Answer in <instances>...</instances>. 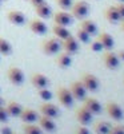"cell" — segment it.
Instances as JSON below:
<instances>
[{
	"mask_svg": "<svg viewBox=\"0 0 124 134\" xmlns=\"http://www.w3.org/2000/svg\"><path fill=\"white\" fill-rule=\"evenodd\" d=\"M41 50L46 55H58L61 50V40L58 38H51L41 43Z\"/></svg>",
	"mask_w": 124,
	"mask_h": 134,
	"instance_id": "cell-1",
	"label": "cell"
},
{
	"mask_svg": "<svg viewBox=\"0 0 124 134\" xmlns=\"http://www.w3.org/2000/svg\"><path fill=\"white\" fill-rule=\"evenodd\" d=\"M71 14L75 19L83 20L87 18V15L89 14V4L84 0H79V2L73 3L71 7Z\"/></svg>",
	"mask_w": 124,
	"mask_h": 134,
	"instance_id": "cell-2",
	"label": "cell"
},
{
	"mask_svg": "<svg viewBox=\"0 0 124 134\" xmlns=\"http://www.w3.org/2000/svg\"><path fill=\"white\" fill-rule=\"evenodd\" d=\"M80 81L83 83V86L85 87V90L89 93H96L100 87V82L99 79L94 75V74H89V72H84L80 76Z\"/></svg>",
	"mask_w": 124,
	"mask_h": 134,
	"instance_id": "cell-3",
	"label": "cell"
},
{
	"mask_svg": "<svg viewBox=\"0 0 124 134\" xmlns=\"http://www.w3.org/2000/svg\"><path fill=\"white\" fill-rule=\"evenodd\" d=\"M7 78L8 81L12 83L14 86H21L24 83V72L21 71V69H19V67L16 66H12L9 67L8 71H7Z\"/></svg>",
	"mask_w": 124,
	"mask_h": 134,
	"instance_id": "cell-4",
	"label": "cell"
},
{
	"mask_svg": "<svg viewBox=\"0 0 124 134\" xmlns=\"http://www.w3.org/2000/svg\"><path fill=\"white\" fill-rule=\"evenodd\" d=\"M58 99H59V102L61 106L64 107H72L73 102H75V99L70 91V88H67L64 86H60L58 88Z\"/></svg>",
	"mask_w": 124,
	"mask_h": 134,
	"instance_id": "cell-5",
	"label": "cell"
},
{
	"mask_svg": "<svg viewBox=\"0 0 124 134\" xmlns=\"http://www.w3.org/2000/svg\"><path fill=\"white\" fill-rule=\"evenodd\" d=\"M75 117H76V119H77L79 124L84 125V126H88L89 124H92V121H94V114H92L89 110H87L84 106L79 107V109L76 110Z\"/></svg>",
	"mask_w": 124,
	"mask_h": 134,
	"instance_id": "cell-6",
	"label": "cell"
},
{
	"mask_svg": "<svg viewBox=\"0 0 124 134\" xmlns=\"http://www.w3.org/2000/svg\"><path fill=\"white\" fill-rule=\"evenodd\" d=\"M61 48L67 54L75 55L79 51V40L76 39V36L70 35L68 38H65L64 40H61Z\"/></svg>",
	"mask_w": 124,
	"mask_h": 134,
	"instance_id": "cell-7",
	"label": "cell"
},
{
	"mask_svg": "<svg viewBox=\"0 0 124 134\" xmlns=\"http://www.w3.org/2000/svg\"><path fill=\"white\" fill-rule=\"evenodd\" d=\"M70 91H71V94H72V97H73L75 100H76V99H77V100H83V99L87 97V90H85V87L83 86V83H82L80 79L71 83Z\"/></svg>",
	"mask_w": 124,
	"mask_h": 134,
	"instance_id": "cell-8",
	"label": "cell"
},
{
	"mask_svg": "<svg viewBox=\"0 0 124 134\" xmlns=\"http://www.w3.org/2000/svg\"><path fill=\"white\" fill-rule=\"evenodd\" d=\"M103 62H104V66L109 70H116L120 64V59L117 57V54L112 52V50L106 51L103 54Z\"/></svg>",
	"mask_w": 124,
	"mask_h": 134,
	"instance_id": "cell-9",
	"label": "cell"
},
{
	"mask_svg": "<svg viewBox=\"0 0 124 134\" xmlns=\"http://www.w3.org/2000/svg\"><path fill=\"white\" fill-rule=\"evenodd\" d=\"M53 21H55V24L68 27V26H71V24H72V21H73V16H72V14L67 12L65 9H63V11H58V12H56V14L53 15Z\"/></svg>",
	"mask_w": 124,
	"mask_h": 134,
	"instance_id": "cell-10",
	"label": "cell"
},
{
	"mask_svg": "<svg viewBox=\"0 0 124 134\" xmlns=\"http://www.w3.org/2000/svg\"><path fill=\"white\" fill-rule=\"evenodd\" d=\"M106 110H107V114L115 121H121L123 117H124V113H123L121 107L116 102H107Z\"/></svg>",
	"mask_w": 124,
	"mask_h": 134,
	"instance_id": "cell-11",
	"label": "cell"
},
{
	"mask_svg": "<svg viewBox=\"0 0 124 134\" xmlns=\"http://www.w3.org/2000/svg\"><path fill=\"white\" fill-rule=\"evenodd\" d=\"M19 118L23 121L24 124H36L38 118H39V114H38L36 110H33L31 107H23Z\"/></svg>",
	"mask_w": 124,
	"mask_h": 134,
	"instance_id": "cell-12",
	"label": "cell"
},
{
	"mask_svg": "<svg viewBox=\"0 0 124 134\" xmlns=\"http://www.w3.org/2000/svg\"><path fill=\"white\" fill-rule=\"evenodd\" d=\"M31 83L36 90L38 88H46L49 86V79H48V76H46L41 72H35L31 76Z\"/></svg>",
	"mask_w": 124,
	"mask_h": 134,
	"instance_id": "cell-13",
	"label": "cell"
},
{
	"mask_svg": "<svg viewBox=\"0 0 124 134\" xmlns=\"http://www.w3.org/2000/svg\"><path fill=\"white\" fill-rule=\"evenodd\" d=\"M7 19L11 24H15V26H24L26 24V15L21 12V11L17 9H12L7 14Z\"/></svg>",
	"mask_w": 124,
	"mask_h": 134,
	"instance_id": "cell-14",
	"label": "cell"
},
{
	"mask_svg": "<svg viewBox=\"0 0 124 134\" xmlns=\"http://www.w3.org/2000/svg\"><path fill=\"white\" fill-rule=\"evenodd\" d=\"M38 125L41 127V130L47 131V133H53L56 130V124H55L53 118H49L43 114L39 115V118H38Z\"/></svg>",
	"mask_w": 124,
	"mask_h": 134,
	"instance_id": "cell-15",
	"label": "cell"
},
{
	"mask_svg": "<svg viewBox=\"0 0 124 134\" xmlns=\"http://www.w3.org/2000/svg\"><path fill=\"white\" fill-rule=\"evenodd\" d=\"M29 30L36 34V35H46L47 31H48V27L47 24L43 21V19H32L29 21Z\"/></svg>",
	"mask_w": 124,
	"mask_h": 134,
	"instance_id": "cell-16",
	"label": "cell"
},
{
	"mask_svg": "<svg viewBox=\"0 0 124 134\" xmlns=\"http://www.w3.org/2000/svg\"><path fill=\"white\" fill-rule=\"evenodd\" d=\"M39 111L43 114V115H47L49 118H56V117H59V109L56 105L51 103V102H44L40 105L39 107Z\"/></svg>",
	"mask_w": 124,
	"mask_h": 134,
	"instance_id": "cell-17",
	"label": "cell"
},
{
	"mask_svg": "<svg viewBox=\"0 0 124 134\" xmlns=\"http://www.w3.org/2000/svg\"><path fill=\"white\" fill-rule=\"evenodd\" d=\"M83 106H84L87 110L91 111L94 115H95V114H99L100 111H101V105H100V102H99L96 98H94V97H85V98L83 99Z\"/></svg>",
	"mask_w": 124,
	"mask_h": 134,
	"instance_id": "cell-18",
	"label": "cell"
},
{
	"mask_svg": "<svg viewBox=\"0 0 124 134\" xmlns=\"http://www.w3.org/2000/svg\"><path fill=\"white\" fill-rule=\"evenodd\" d=\"M97 40L100 42L101 46H103V48L107 50V51L112 50V48H114V46H115V40H114V38H112L109 34L106 32V31H103V32H100V34H99V35H97Z\"/></svg>",
	"mask_w": 124,
	"mask_h": 134,
	"instance_id": "cell-19",
	"label": "cell"
},
{
	"mask_svg": "<svg viewBox=\"0 0 124 134\" xmlns=\"http://www.w3.org/2000/svg\"><path fill=\"white\" fill-rule=\"evenodd\" d=\"M104 16H106V19L109 21V23H112V24H116V23H119V21L121 20V19H120V15H119V12H117L116 5H109V7H107V9L104 11Z\"/></svg>",
	"mask_w": 124,
	"mask_h": 134,
	"instance_id": "cell-20",
	"label": "cell"
},
{
	"mask_svg": "<svg viewBox=\"0 0 124 134\" xmlns=\"http://www.w3.org/2000/svg\"><path fill=\"white\" fill-rule=\"evenodd\" d=\"M35 12L40 19H48V18L52 16V8H51L49 4H47L46 2H44V3L35 7Z\"/></svg>",
	"mask_w": 124,
	"mask_h": 134,
	"instance_id": "cell-21",
	"label": "cell"
},
{
	"mask_svg": "<svg viewBox=\"0 0 124 134\" xmlns=\"http://www.w3.org/2000/svg\"><path fill=\"white\" fill-rule=\"evenodd\" d=\"M56 64H58L60 69H68L72 64V55L67 54V52H60L58 54V58H56Z\"/></svg>",
	"mask_w": 124,
	"mask_h": 134,
	"instance_id": "cell-22",
	"label": "cell"
},
{
	"mask_svg": "<svg viewBox=\"0 0 124 134\" xmlns=\"http://www.w3.org/2000/svg\"><path fill=\"white\" fill-rule=\"evenodd\" d=\"M80 28L84 30L87 34H89L91 36L96 35L97 34V26L94 20H89V19H83L82 23H80Z\"/></svg>",
	"mask_w": 124,
	"mask_h": 134,
	"instance_id": "cell-23",
	"label": "cell"
},
{
	"mask_svg": "<svg viewBox=\"0 0 124 134\" xmlns=\"http://www.w3.org/2000/svg\"><path fill=\"white\" fill-rule=\"evenodd\" d=\"M5 110L9 117H20L21 110H23V106H21L19 102H15V100H11L8 102V105L5 106Z\"/></svg>",
	"mask_w": 124,
	"mask_h": 134,
	"instance_id": "cell-24",
	"label": "cell"
},
{
	"mask_svg": "<svg viewBox=\"0 0 124 134\" xmlns=\"http://www.w3.org/2000/svg\"><path fill=\"white\" fill-rule=\"evenodd\" d=\"M52 32H53L55 38H58L59 40H64L65 38H68V36L71 35L70 30L67 28L65 26H59V24H55V26H53Z\"/></svg>",
	"mask_w": 124,
	"mask_h": 134,
	"instance_id": "cell-25",
	"label": "cell"
},
{
	"mask_svg": "<svg viewBox=\"0 0 124 134\" xmlns=\"http://www.w3.org/2000/svg\"><path fill=\"white\" fill-rule=\"evenodd\" d=\"M111 125L106 121H97L94 124V131L96 134H108L111 130Z\"/></svg>",
	"mask_w": 124,
	"mask_h": 134,
	"instance_id": "cell-26",
	"label": "cell"
},
{
	"mask_svg": "<svg viewBox=\"0 0 124 134\" xmlns=\"http://www.w3.org/2000/svg\"><path fill=\"white\" fill-rule=\"evenodd\" d=\"M14 51L12 48V44H11L7 39L4 38H0V55H4V57H8L11 55Z\"/></svg>",
	"mask_w": 124,
	"mask_h": 134,
	"instance_id": "cell-27",
	"label": "cell"
},
{
	"mask_svg": "<svg viewBox=\"0 0 124 134\" xmlns=\"http://www.w3.org/2000/svg\"><path fill=\"white\" fill-rule=\"evenodd\" d=\"M24 134H43V130L36 124H24L23 126Z\"/></svg>",
	"mask_w": 124,
	"mask_h": 134,
	"instance_id": "cell-28",
	"label": "cell"
},
{
	"mask_svg": "<svg viewBox=\"0 0 124 134\" xmlns=\"http://www.w3.org/2000/svg\"><path fill=\"white\" fill-rule=\"evenodd\" d=\"M76 39H77L79 42L84 43V44H88L89 42H91V35H89V34H87L84 30L77 28V31H76Z\"/></svg>",
	"mask_w": 124,
	"mask_h": 134,
	"instance_id": "cell-29",
	"label": "cell"
},
{
	"mask_svg": "<svg viewBox=\"0 0 124 134\" xmlns=\"http://www.w3.org/2000/svg\"><path fill=\"white\" fill-rule=\"evenodd\" d=\"M38 95L40 97V99H43L44 102H49L52 99V93L49 91V88H38Z\"/></svg>",
	"mask_w": 124,
	"mask_h": 134,
	"instance_id": "cell-30",
	"label": "cell"
},
{
	"mask_svg": "<svg viewBox=\"0 0 124 134\" xmlns=\"http://www.w3.org/2000/svg\"><path fill=\"white\" fill-rule=\"evenodd\" d=\"M55 2L61 9H71V7L73 4L72 0H55Z\"/></svg>",
	"mask_w": 124,
	"mask_h": 134,
	"instance_id": "cell-31",
	"label": "cell"
},
{
	"mask_svg": "<svg viewBox=\"0 0 124 134\" xmlns=\"http://www.w3.org/2000/svg\"><path fill=\"white\" fill-rule=\"evenodd\" d=\"M108 134H124V126H123V125H116V126H112Z\"/></svg>",
	"mask_w": 124,
	"mask_h": 134,
	"instance_id": "cell-32",
	"label": "cell"
},
{
	"mask_svg": "<svg viewBox=\"0 0 124 134\" xmlns=\"http://www.w3.org/2000/svg\"><path fill=\"white\" fill-rule=\"evenodd\" d=\"M91 50H92L94 52H100L101 50H104V48H103V46L100 44L99 40H95V42L91 43Z\"/></svg>",
	"mask_w": 124,
	"mask_h": 134,
	"instance_id": "cell-33",
	"label": "cell"
},
{
	"mask_svg": "<svg viewBox=\"0 0 124 134\" xmlns=\"http://www.w3.org/2000/svg\"><path fill=\"white\" fill-rule=\"evenodd\" d=\"M8 117H9V115H8V113H7L5 107L0 106V122H7Z\"/></svg>",
	"mask_w": 124,
	"mask_h": 134,
	"instance_id": "cell-34",
	"label": "cell"
},
{
	"mask_svg": "<svg viewBox=\"0 0 124 134\" xmlns=\"http://www.w3.org/2000/svg\"><path fill=\"white\" fill-rule=\"evenodd\" d=\"M75 134H91V133H89V130H88L87 126L79 125V126L76 127V133H75Z\"/></svg>",
	"mask_w": 124,
	"mask_h": 134,
	"instance_id": "cell-35",
	"label": "cell"
},
{
	"mask_svg": "<svg viewBox=\"0 0 124 134\" xmlns=\"http://www.w3.org/2000/svg\"><path fill=\"white\" fill-rule=\"evenodd\" d=\"M116 8H117V12L120 15V19L124 20V3H117L116 4Z\"/></svg>",
	"mask_w": 124,
	"mask_h": 134,
	"instance_id": "cell-36",
	"label": "cell"
},
{
	"mask_svg": "<svg viewBox=\"0 0 124 134\" xmlns=\"http://www.w3.org/2000/svg\"><path fill=\"white\" fill-rule=\"evenodd\" d=\"M0 134H14V131L9 126H3L2 129H0Z\"/></svg>",
	"mask_w": 124,
	"mask_h": 134,
	"instance_id": "cell-37",
	"label": "cell"
},
{
	"mask_svg": "<svg viewBox=\"0 0 124 134\" xmlns=\"http://www.w3.org/2000/svg\"><path fill=\"white\" fill-rule=\"evenodd\" d=\"M29 2H31V4H32L33 7H36V5H39V4L44 3L46 0H29Z\"/></svg>",
	"mask_w": 124,
	"mask_h": 134,
	"instance_id": "cell-38",
	"label": "cell"
},
{
	"mask_svg": "<svg viewBox=\"0 0 124 134\" xmlns=\"http://www.w3.org/2000/svg\"><path fill=\"white\" fill-rule=\"evenodd\" d=\"M117 57H119V59H120V60H123V62H124V50H121V51H119V52H117Z\"/></svg>",
	"mask_w": 124,
	"mask_h": 134,
	"instance_id": "cell-39",
	"label": "cell"
},
{
	"mask_svg": "<svg viewBox=\"0 0 124 134\" xmlns=\"http://www.w3.org/2000/svg\"><path fill=\"white\" fill-rule=\"evenodd\" d=\"M121 30H123V32H124V20H121Z\"/></svg>",
	"mask_w": 124,
	"mask_h": 134,
	"instance_id": "cell-40",
	"label": "cell"
},
{
	"mask_svg": "<svg viewBox=\"0 0 124 134\" xmlns=\"http://www.w3.org/2000/svg\"><path fill=\"white\" fill-rule=\"evenodd\" d=\"M0 106H3V99H2V97H0Z\"/></svg>",
	"mask_w": 124,
	"mask_h": 134,
	"instance_id": "cell-41",
	"label": "cell"
},
{
	"mask_svg": "<svg viewBox=\"0 0 124 134\" xmlns=\"http://www.w3.org/2000/svg\"><path fill=\"white\" fill-rule=\"evenodd\" d=\"M117 3H124V0H116Z\"/></svg>",
	"mask_w": 124,
	"mask_h": 134,
	"instance_id": "cell-42",
	"label": "cell"
},
{
	"mask_svg": "<svg viewBox=\"0 0 124 134\" xmlns=\"http://www.w3.org/2000/svg\"><path fill=\"white\" fill-rule=\"evenodd\" d=\"M2 2H3V0H0V5H2Z\"/></svg>",
	"mask_w": 124,
	"mask_h": 134,
	"instance_id": "cell-43",
	"label": "cell"
},
{
	"mask_svg": "<svg viewBox=\"0 0 124 134\" xmlns=\"http://www.w3.org/2000/svg\"><path fill=\"white\" fill-rule=\"evenodd\" d=\"M14 134H16V133H14Z\"/></svg>",
	"mask_w": 124,
	"mask_h": 134,
	"instance_id": "cell-44",
	"label": "cell"
}]
</instances>
